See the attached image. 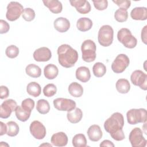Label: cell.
<instances>
[{
    "instance_id": "20",
    "label": "cell",
    "mask_w": 147,
    "mask_h": 147,
    "mask_svg": "<svg viewBox=\"0 0 147 147\" xmlns=\"http://www.w3.org/2000/svg\"><path fill=\"white\" fill-rule=\"evenodd\" d=\"M75 75L76 79L83 83L88 82L91 78V74L89 68L84 66L78 68L76 70Z\"/></svg>"
},
{
    "instance_id": "13",
    "label": "cell",
    "mask_w": 147,
    "mask_h": 147,
    "mask_svg": "<svg viewBox=\"0 0 147 147\" xmlns=\"http://www.w3.org/2000/svg\"><path fill=\"white\" fill-rule=\"evenodd\" d=\"M17 106V102L12 99L5 100L1 105L0 117L4 119L9 118L11 113L15 111Z\"/></svg>"
},
{
    "instance_id": "42",
    "label": "cell",
    "mask_w": 147,
    "mask_h": 147,
    "mask_svg": "<svg viewBox=\"0 0 147 147\" xmlns=\"http://www.w3.org/2000/svg\"><path fill=\"white\" fill-rule=\"evenodd\" d=\"M0 98L3 99L7 98L9 95V90L6 86H1L0 87Z\"/></svg>"
},
{
    "instance_id": "11",
    "label": "cell",
    "mask_w": 147,
    "mask_h": 147,
    "mask_svg": "<svg viewBox=\"0 0 147 147\" xmlns=\"http://www.w3.org/2000/svg\"><path fill=\"white\" fill-rule=\"evenodd\" d=\"M53 106L59 111H70L76 107V103L72 99L58 98L53 100Z\"/></svg>"
},
{
    "instance_id": "1",
    "label": "cell",
    "mask_w": 147,
    "mask_h": 147,
    "mask_svg": "<svg viewBox=\"0 0 147 147\" xmlns=\"http://www.w3.org/2000/svg\"><path fill=\"white\" fill-rule=\"evenodd\" d=\"M124 126V118L122 114L116 112L113 113L104 123L105 130L115 141H122L125 136L122 130Z\"/></svg>"
},
{
    "instance_id": "40",
    "label": "cell",
    "mask_w": 147,
    "mask_h": 147,
    "mask_svg": "<svg viewBox=\"0 0 147 147\" xmlns=\"http://www.w3.org/2000/svg\"><path fill=\"white\" fill-rule=\"evenodd\" d=\"M114 3H115L119 8L123 9L125 10H127L130 6L131 5V1H127V0H115V1H113Z\"/></svg>"
},
{
    "instance_id": "2",
    "label": "cell",
    "mask_w": 147,
    "mask_h": 147,
    "mask_svg": "<svg viewBox=\"0 0 147 147\" xmlns=\"http://www.w3.org/2000/svg\"><path fill=\"white\" fill-rule=\"evenodd\" d=\"M57 53L59 63L63 67H72L78 61V52L68 44H62L59 46Z\"/></svg>"
},
{
    "instance_id": "23",
    "label": "cell",
    "mask_w": 147,
    "mask_h": 147,
    "mask_svg": "<svg viewBox=\"0 0 147 147\" xmlns=\"http://www.w3.org/2000/svg\"><path fill=\"white\" fill-rule=\"evenodd\" d=\"M92 26V21L87 17L80 18L76 22L78 29L81 32H86L91 29Z\"/></svg>"
},
{
    "instance_id": "32",
    "label": "cell",
    "mask_w": 147,
    "mask_h": 147,
    "mask_svg": "<svg viewBox=\"0 0 147 147\" xmlns=\"http://www.w3.org/2000/svg\"><path fill=\"white\" fill-rule=\"evenodd\" d=\"M15 114L18 120L21 122H25L29 118L31 113L23 109L21 106H17L15 110Z\"/></svg>"
},
{
    "instance_id": "19",
    "label": "cell",
    "mask_w": 147,
    "mask_h": 147,
    "mask_svg": "<svg viewBox=\"0 0 147 147\" xmlns=\"http://www.w3.org/2000/svg\"><path fill=\"white\" fill-rule=\"evenodd\" d=\"M130 16L135 20L144 21L147 18V8L145 7H134L130 12Z\"/></svg>"
},
{
    "instance_id": "36",
    "label": "cell",
    "mask_w": 147,
    "mask_h": 147,
    "mask_svg": "<svg viewBox=\"0 0 147 147\" xmlns=\"http://www.w3.org/2000/svg\"><path fill=\"white\" fill-rule=\"evenodd\" d=\"M5 54L10 59H14L18 55L19 48L14 45H9L6 49Z\"/></svg>"
},
{
    "instance_id": "26",
    "label": "cell",
    "mask_w": 147,
    "mask_h": 147,
    "mask_svg": "<svg viewBox=\"0 0 147 147\" xmlns=\"http://www.w3.org/2000/svg\"><path fill=\"white\" fill-rule=\"evenodd\" d=\"M117 90L121 94H126L130 89L129 82L126 79H119L115 84Z\"/></svg>"
},
{
    "instance_id": "12",
    "label": "cell",
    "mask_w": 147,
    "mask_h": 147,
    "mask_svg": "<svg viewBox=\"0 0 147 147\" xmlns=\"http://www.w3.org/2000/svg\"><path fill=\"white\" fill-rule=\"evenodd\" d=\"M29 130L31 134L37 140L43 139L47 134L45 127L38 121H33L30 125Z\"/></svg>"
},
{
    "instance_id": "15",
    "label": "cell",
    "mask_w": 147,
    "mask_h": 147,
    "mask_svg": "<svg viewBox=\"0 0 147 147\" xmlns=\"http://www.w3.org/2000/svg\"><path fill=\"white\" fill-rule=\"evenodd\" d=\"M69 3L71 5V6L75 7L76 8V11L80 14H87L91 11V5L87 1L74 0L69 1Z\"/></svg>"
},
{
    "instance_id": "31",
    "label": "cell",
    "mask_w": 147,
    "mask_h": 147,
    "mask_svg": "<svg viewBox=\"0 0 147 147\" xmlns=\"http://www.w3.org/2000/svg\"><path fill=\"white\" fill-rule=\"evenodd\" d=\"M92 72L96 77L100 78L106 74V67L102 63L97 62L92 67Z\"/></svg>"
},
{
    "instance_id": "38",
    "label": "cell",
    "mask_w": 147,
    "mask_h": 147,
    "mask_svg": "<svg viewBox=\"0 0 147 147\" xmlns=\"http://www.w3.org/2000/svg\"><path fill=\"white\" fill-rule=\"evenodd\" d=\"M22 18L26 21H31L35 18V12L33 9L26 7L24 9L22 14Z\"/></svg>"
},
{
    "instance_id": "7",
    "label": "cell",
    "mask_w": 147,
    "mask_h": 147,
    "mask_svg": "<svg viewBox=\"0 0 147 147\" xmlns=\"http://www.w3.org/2000/svg\"><path fill=\"white\" fill-rule=\"evenodd\" d=\"M22 5L18 2H10L7 6L6 17L10 21H14L20 18L24 11Z\"/></svg>"
},
{
    "instance_id": "39",
    "label": "cell",
    "mask_w": 147,
    "mask_h": 147,
    "mask_svg": "<svg viewBox=\"0 0 147 147\" xmlns=\"http://www.w3.org/2000/svg\"><path fill=\"white\" fill-rule=\"evenodd\" d=\"M94 6L98 10H104L108 6V1L107 0H93Z\"/></svg>"
},
{
    "instance_id": "30",
    "label": "cell",
    "mask_w": 147,
    "mask_h": 147,
    "mask_svg": "<svg viewBox=\"0 0 147 147\" xmlns=\"http://www.w3.org/2000/svg\"><path fill=\"white\" fill-rule=\"evenodd\" d=\"M72 145L74 147H85L87 145V140L83 134H77L72 138Z\"/></svg>"
},
{
    "instance_id": "4",
    "label": "cell",
    "mask_w": 147,
    "mask_h": 147,
    "mask_svg": "<svg viewBox=\"0 0 147 147\" xmlns=\"http://www.w3.org/2000/svg\"><path fill=\"white\" fill-rule=\"evenodd\" d=\"M117 38L125 47L129 49L134 48L137 44V38L127 28H122L118 32Z\"/></svg>"
},
{
    "instance_id": "22",
    "label": "cell",
    "mask_w": 147,
    "mask_h": 147,
    "mask_svg": "<svg viewBox=\"0 0 147 147\" xmlns=\"http://www.w3.org/2000/svg\"><path fill=\"white\" fill-rule=\"evenodd\" d=\"M67 117L71 123H76L80 122L83 117V112L80 109L75 107L70 111H68Z\"/></svg>"
},
{
    "instance_id": "34",
    "label": "cell",
    "mask_w": 147,
    "mask_h": 147,
    "mask_svg": "<svg viewBox=\"0 0 147 147\" xmlns=\"http://www.w3.org/2000/svg\"><path fill=\"white\" fill-rule=\"evenodd\" d=\"M114 18L119 22H125L128 18V12L126 10L119 8L115 11Z\"/></svg>"
},
{
    "instance_id": "44",
    "label": "cell",
    "mask_w": 147,
    "mask_h": 147,
    "mask_svg": "<svg viewBox=\"0 0 147 147\" xmlns=\"http://www.w3.org/2000/svg\"><path fill=\"white\" fill-rule=\"evenodd\" d=\"M146 28L147 26H145L141 31V40L145 44H146Z\"/></svg>"
},
{
    "instance_id": "33",
    "label": "cell",
    "mask_w": 147,
    "mask_h": 147,
    "mask_svg": "<svg viewBox=\"0 0 147 147\" xmlns=\"http://www.w3.org/2000/svg\"><path fill=\"white\" fill-rule=\"evenodd\" d=\"M7 135L10 137H14L17 136L19 132L20 129L18 124L14 121H9L7 123Z\"/></svg>"
},
{
    "instance_id": "9",
    "label": "cell",
    "mask_w": 147,
    "mask_h": 147,
    "mask_svg": "<svg viewBox=\"0 0 147 147\" xmlns=\"http://www.w3.org/2000/svg\"><path fill=\"white\" fill-rule=\"evenodd\" d=\"M130 60L129 57L125 54L118 55L111 64V69L116 74L123 72L129 66Z\"/></svg>"
},
{
    "instance_id": "27",
    "label": "cell",
    "mask_w": 147,
    "mask_h": 147,
    "mask_svg": "<svg viewBox=\"0 0 147 147\" xmlns=\"http://www.w3.org/2000/svg\"><path fill=\"white\" fill-rule=\"evenodd\" d=\"M26 91L30 95L37 97L41 94V88L40 85L37 82H32L27 85Z\"/></svg>"
},
{
    "instance_id": "25",
    "label": "cell",
    "mask_w": 147,
    "mask_h": 147,
    "mask_svg": "<svg viewBox=\"0 0 147 147\" xmlns=\"http://www.w3.org/2000/svg\"><path fill=\"white\" fill-rule=\"evenodd\" d=\"M68 92L74 97H80L83 94V88L77 82H72L68 86Z\"/></svg>"
},
{
    "instance_id": "14",
    "label": "cell",
    "mask_w": 147,
    "mask_h": 147,
    "mask_svg": "<svg viewBox=\"0 0 147 147\" xmlns=\"http://www.w3.org/2000/svg\"><path fill=\"white\" fill-rule=\"evenodd\" d=\"M33 58L36 61L45 62L52 57L51 50L47 47H41L37 49L33 53Z\"/></svg>"
},
{
    "instance_id": "24",
    "label": "cell",
    "mask_w": 147,
    "mask_h": 147,
    "mask_svg": "<svg viewBox=\"0 0 147 147\" xmlns=\"http://www.w3.org/2000/svg\"><path fill=\"white\" fill-rule=\"evenodd\" d=\"M59 74V69L56 65L53 64L47 65L44 68V74L45 77L49 80L54 79Z\"/></svg>"
},
{
    "instance_id": "46",
    "label": "cell",
    "mask_w": 147,
    "mask_h": 147,
    "mask_svg": "<svg viewBox=\"0 0 147 147\" xmlns=\"http://www.w3.org/2000/svg\"><path fill=\"white\" fill-rule=\"evenodd\" d=\"M52 146V145H51V144H41V145H40V146Z\"/></svg>"
},
{
    "instance_id": "18",
    "label": "cell",
    "mask_w": 147,
    "mask_h": 147,
    "mask_svg": "<svg viewBox=\"0 0 147 147\" xmlns=\"http://www.w3.org/2000/svg\"><path fill=\"white\" fill-rule=\"evenodd\" d=\"M53 25L57 31L60 33H64L69 29L70 22L66 18L59 17L54 21Z\"/></svg>"
},
{
    "instance_id": "16",
    "label": "cell",
    "mask_w": 147,
    "mask_h": 147,
    "mask_svg": "<svg viewBox=\"0 0 147 147\" xmlns=\"http://www.w3.org/2000/svg\"><path fill=\"white\" fill-rule=\"evenodd\" d=\"M87 133L89 139L94 142H96L100 140L103 136L100 126L97 125L90 126L88 129Z\"/></svg>"
},
{
    "instance_id": "29",
    "label": "cell",
    "mask_w": 147,
    "mask_h": 147,
    "mask_svg": "<svg viewBox=\"0 0 147 147\" xmlns=\"http://www.w3.org/2000/svg\"><path fill=\"white\" fill-rule=\"evenodd\" d=\"M36 110L41 114H46L50 110V105L49 102L44 99H39L37 102Z\"/></svg>"
},
{
    "instance_id": "21",
    "label": "cell",
    "mask_w": 147,
    "mask_h": 147,
    "mask_svg": "<svg viewBox=\"0 0 147 147\" xmlns=\"http://www.w3.org/2000/svg\"><path fill=\"white\" fill-rule=\"evenodd\" d=\"M44 5L53 13L58 14L61 12L63 6L61 2L58 0H44Z\"/></svg>"
},
{
    "instance_id": "35",
    "label": "cell",
    "mask_w": 147,
    "mask_h": 147,
    "mask_svg": "<svg viewBox=\"0 0 147 147\" xmlns=\"http://www.w3.org/2000/svg\"><path fill=\"white\" fill-rule=\"evenodd\" d=\"M57 92L56 86L52 83H49L44 86L43 88L44 95L47 97H52L56 94Z\"/></svg>"
},
{
    "instance_id": "41",
    "label": "cell",
    "mask_w": 147,
    "mask_h": 147,
    "mask_svg": "<svg viewBox=\"0 0 147 147\" xmlns=\"http://www.w3.org/2000/svg\"><path fill=\"white\" fill-rule=\"evenodd\" d=\"M10 29L9 24L5 20H0V33L3 34L8 32Z\"/></svg>"
},
{
    "instance_id": "6",
    "label": "cell",
    "mask_w": 147,
    "mask_h": 147,
    "mask_svg": "<svg viewBox=\"0 0 147 147\" xmlns=\"http://www.w3.org/2000/svg\"><path fill=\"white\" fill-rule=\"evenodd\" d=\"M127 122L130 125L146 122V110L145 109H131L126 113Z\"/></svg>"
},
{
    "instance_id": "43",
    "label": "cell",
    "mask_w": 147,
    "mask_h": 147,
    "mask_svg": "<svg viewBox=\"0 0 147 147\" xmlns=\"http://www.w3.org/2000/svg\"><path fill=\"white\" fill-rule=\"evenodd\" d=\"M0 126H1V129H0V136H3L5 134L7 133V125L4 123L2 122H0Z\"/></svg>"
},
{
    "instance_id": "10",
    "label": "cell",
    "mask_w": 147,
    "mask_h": 147,
    "mask_svg": "<svg viewBox=\"0 0 147 147\" xmlns=\"http://www.w3.org/2000/svg\"><path fill=\"white\" fill-rule=\"evenodd\" d=\"M130 80L134 85L143 90H147V75L141 70H135L130 76Z\"/></svg>"
},
{
    "instance_id": "17",
    "label": "cell",
    "mask_w": 147,
    "mask_h": 147,
    "mask_svg": "<svg viewBox=\"0 0 147 147\" xmlns=\"http://www.w3.org/2000/svg\"><path fill=\"white\" fill-rule=\"evenodd\" d=\"M51 141L56 146H64L68 143V137L64 132H57L52 136Z\"/></svg>"
},
{
    "instance_id": "3",
    "label": "cell",
    "mask_w": 147,
    "mask_h": 147,
    "mask_svg": "<svg viewBox=\"0 0 147 147\" xmlns=\"http://www.w3.org/2000/svg\"><path fill=\"white\" fill-rule=\"evenodd\" d=\"M96 44L91 40H86L81 46L83 60L87 63L94 61L96 59Z\"/></svg>"
},
{
    "instance_id": "45",
    "label": "cell",
    "mask_w": 147,
    "mask_h": 147,
    "mask_svg": "<svg viewBox=\"0 0 147 147\" xmlns=\"http://www.w3.org/2000/svg\"><path fill=\"white\" fill-rule=\"evenodd\" d=\"M100 146H109V147H114V144L110 140H105L103 141L100 144Z\"/></svg>"
},
{
    "instance_id": "37",
    "label": "cell",
    "mask_w": 147,
    "mask_h": 147,
    "mask_svg": "<svg viewBox=\"0 0 147 147\" xmlns=\"http://www.w3.org/2000/svg\"><path fill=\"white\" fill-rule=\"evenodd\" d=\"M21 107L26 111L31 113L34 107V101L31 98H26L22 102Z\"/></svg>"
},
{
    "instance_id": "28",
    "label": "cell",
    "mask_w": 147,
    "mask_h": 147,
    "mask_svg": "<svg viewBox=\"0 0 147 147\" xmlns=\"http://www.w3.org/2000/svg\"><path fill=\"white\" fill-rule=\"evenodd\" d=\"M25 72L28 75L33 78H37L41 75V68L34 64L28 65L25 68Z\"/></svg>"
},
{
    "instance_id": "5",
    "label": "cell",
    "mask_w": 147,
    "mask_h": 147,
    "mask_svg": "<svg viewBox=\"0 0 147 147\" xmlns=\"http://www.w3.org/2000/svg\"><path fill=\"white\" fill-rule=\"evenodd\" d=\"M114 30L109 25H105L99 29L98 34V40L100 45L103 47H109L113 41Z\"/></svg>"
},
{
    "instance_id": "8",
    "label": "cell",
    "mask_w": 147,
    "mask_h": 147,
    "mask_svg": "<svg viewBox=\"0 0 147 147\" xmlns=\"http://www.w3.org/2000/svg\"><path fill=\"white\" fill-rule=\"evenodd\" d=\"M129 140L133 147H145L146 145L143 132L139 127H135L130 131Z\"/></svg>"
}]
</instances>
